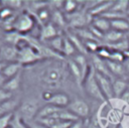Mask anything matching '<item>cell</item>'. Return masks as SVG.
<instances>
[{"label": "cell", "mask_w": 129, "mask_h": 128, "mask_svg": "<svg viewBox=\"0 0 129 128\" xmlns=\"http://www.w3.org/2000/svg\"><path fill=\"white\" fill-rule=\"evenodd\" d=\"M16 47L18 49L17 61L21 66L32 65L43 57V55L39 50V46L36 44H33L32 42H29L28 38L26 37H24L16 45Z\"/></svg>", "instance_id": "cell-1"}, {"label": "cell", "mask_w": 129, "mask_h": 128, "mask_svg": "<svg viewBox=\"0 0 129 128\" xmlns=\"http://www.w3.org/2000/svg\"><path fill=\"white\" fill-rule=\"evenodd\" d=\"M63 77L64 75L62 69L55 66L44 68V70L40 74V79L48 87H56L62 81Z\"/></svg>", "instance_id": "cell-2"}, {"label": "cell", "mask_w": 129, "mask_h": 128, "mask_svg": "<svg viewBox=\"0 0 129 128\" xmlns=\"http://www.w3.org/2000/svg\"><path fill=\"white\" fill-rule=\"evenodd\" d=\"M35 26V20L30 13L23 12L19 14L12 21V29L19 32L20 34H24L26 32L31 31Z\"/></svg>", "instance_id": "cell-3"}, {"label": "cell", "mask_w": 129, "mask_h": 128, "mask_svg": "<svg viewBox=\"0 0 129 128\" xmlns=\"http://www.w3.org/2000/svg\"><path fill=\"white\" fill-rule=\"evenodd\" d=\"M83 84H84V87H85V90H86L87 94L91 98H93L97 101H101V102L107 101L105 96L103 95L100 87H99V84H98L97 80H96L95 71H93V72L90 71L89 72V74H88V76L85 79Z\"/></svg>", "instance_id": "cell-4"}, {"label": "cell", "mask_w": 129, "mask_h": 128, "mask_svg": "<svg viewBox=\"0 0 129 128\" xmlns=\"http://www.w3.org/2000/svg\"><path fill=\"white\" fill-rule=\"evenodd\" d=\"M39 109L40 108H38V105L36 102L32 100L24 101L18 107V111H19L18 116L25 122L33 121V119L36 118Z\"/></svg>", "instance_id": "cell-5"}, {"label": "cell", "mask_w": 129, "mask_h": 128, "mask_svg": "<svg viewBox=\"0 0 129 128\" xmlns=\"http://www.w3.org/2000/svg\"><path fill=\"white\" fill-rule=\"evenodd\" d=\"M67 108L80 119L87 118L90 115V107L87 102L82 99H75L71 101Z\"/></svg>", "instance_id": "cell-6"}, {"label": "cell", "mask_w": 129, "mask_h": 128, "mask_svg": "<svg viewBox=\"0 0 129 128\" xmlns=\"http://www.w3.org/2000/svg\"><path fill=\"white\" fill-rule=\"evenodd\" d=\"M95 71V70H94ZM95 77L96 80L99 84V87L103 93V95L105 96L106 100H112L114 99V94H113V85H112V81L110 78L101 75L99 73L95 72Z\"/></svg>", "instance_id": "cell-7"}, {"label": "cell", "mask_w": 129, "mask_h": 128, "mask_svg": "<svg viewBox=\"0 0 129 128\" xmlns=\"http://www.w3.org/2000/svg\"><path fill=\"white\" fill-rule=\"evenodd\" d=\"M18 57V49L15 45L12 44H4L0 46V61L5 63L17 61Z\"/></svg>", "instance_id": "cell-8"}, {"label": "cell", "mask_w": 129, "mask_h": 128, "mask_svg": "<svg viewBox=\"0 0 129 128\" xmlns=\"http://www.w3.org/2000/svg\"><path fill=\"white\" fill-rule=\"evenodd\" d=\"M59 35L58 34V31H57V28L54 24H52L51 22H48L46 24H43L42 27L40 28L39 30V36H40V39L41 40H44V41H47V40H50L52 38H54L55 36Z\"/></svg>", "instance_id": "cell-9"}, {"label": "cell", "mask_w": 129, "mask_h": 128, "mask_svg": "<svg viewBox=\"0 0 129 128\" xmlns=\"http://www.w3.org/2000/svg\"><path fill=\"white\" fill-rule=\"evenodd\" d=\"M70 98L64 93H55L50 96V98L46 101L47 104L53 105L58 108H67L70 104Z\"/></svg>", "instance_id": "cell-10"}, {"label": "cell", "mask_w": 129, "mask_h": 128, "mask_svg": "<svg viewBox=\"0 0 129 128\" xmlns=\"http://www.w3.org/2000/svg\"><path fill=\"white\" fill-rule=\"evenodd\" d=\"M93 65H94V70H95L96 73L104 75V76H106L110 79L112 78V74L110 73L105 59H103L100 56H98L97 54H95L93 56Z\"/></svg>", "instance_id": "cell-11"}, {"label": "cell", "mask_w": 129, "mask_h": 128, "mask_svg": "<svg viewBox=\"0 0 129 128\" xmlns=\"http://www.w3.org/2000/svg\"><path fill=\"white\" fill-rule=\"evenodd\" d=\"M20 102L18 99H10L8 101H5L3 103H0V116L7 115V114H12L14 113L15 109L19 107Z\"/></svg>", "instance_id": "cell-12"}, {"label": "cell", "mask_w": 129, "mask_h": 128, "mask_svg": "<svg viewBox=\"0 0 129 128\" xmlns=\"http://www.w3.org/2000/svg\"><path fill=\"white\" fill-rule=\"evenodd\" d=\"M92 26L101 31L103 34L108 32L111 29V23L110 20L102 17V16H95L92 19Z\"/></svg>", "instance_id": "cell-13"}, {"label": "cell", "mask_w": 129, "mask_h": 128, "mask_svg": "<svg viewBox=\"0 0 129 128\" xmlns=\"http://www.w3.org/2000/svg\"><path fill=\"white\" fill-rule=\"evenodd\" d=\"M106 63H107V67H108L110 73L112 74V76L114 75V76L122 77V76H124L127 73L124 65L121 63V62L114 61V60H111V59H107Z\"/></svg>", "instance_id": "cell-14"}, {"label": "cell", "mask_w": 129, "mask_h": 128, "mask_svg": "<svg viewBox=\"0 0 129 128\" xmlns=\"http://www.w3.org/2000/svg\"><path fill=\"white\" fill-rule=\"evenodd\" d=\"M113 85V94L114 99H120L121 96L124 94V92L128 89L127 82L122 79H116L112 82Z\"/></svg>", "instance_id": "cell-15"}, {"label": "cell", "mask_w": 129, "mask_h": 128, "mask_svg": "<svg viewBox=\"0 0 129 128\" xmlns=\"http://www.w3.org/2000/svg\"><path fill=\"white\" fill-rule=\"evenodd\" d=\"M114 4V1H106V2H100L97 6H95L93 9L90 10V14L93 15V17L95 16H101L102 14L108 12L112 6Z\"/></svg>", "instance_id": "cell-16"}, {"label": "cell", "mask_w": 129, "mask_h": 128, "mask_svg": "<svg viewBox=\"0 0 129 128\" xmlns=\"http://www.w3.org/2000/svg\"><path fill=\"white\" fill-rule=\"evenodd\" d=\"M73 59L77 62V65L79 66V68L81 69V72H82V75H83V81H85V79L87 78L90 70H89V66H88V62H87V58L85 57L84 54L82 53H77L76 55L73 56ZM84 83V82H83Z\"/></svg>", "instance_id": "cell-17"}, {"label": "cell", "mask_w": 129, "mask_h": 128, "mask_svg": "<svg viewBox=\"0 0 129 128\" xmlns=\"http://www.w3.org/2000/svg\"><path fill=\"white\" fill-rule=\"evenodd\" d=\"M22 66L18 62V61H14V62H9V63H6V66L4 67L3 71H2V74L7 78V79H10L16 75H18L20 73V70H21Z\"/></svg>", "instance_id": "cell-18"}, {"label": "cell", "mask_w": 129, "mask_h": 128, "mask_svg": "<svg viewBox=\"0 0 129 128\" xmlns=\"http://www.w3.org/2000/svg\"><path fill=\"white\" fill-rule=\"evenodd\" d=\"M110 23H111V29H114L123 33L129 32V21L127 18L110 20Z\"/></svg>", "instance_id": "cell-19"}, {"label": "cell", "mask_w": 129, "mask_h": 128, "mask_svg": "<svg viewBox=\"0 0 129 128\" xmlns=\"http://www.w3.org/2000/svg\"><path fill=\"white\" fill-rule=\"evenodd\" d=\"M68 65H69L70 72L73 75V77L75 78V80L78 83V85L79 86H82L84 81H83V75H82L81 69L79 68V66L77 65V62L74 59H70L69 62H68Z\"/></svg>", "instance_id": "cell-20"}, {"label": "cell", "mask_w": 129, "mask_h": 128, "mask_svg": "<svg viewBox=\"0 0 129 128\" xmlns=\"http://www.w3.org/2000/svg\"><path fill=\"white\" fill-rule=\"evenodd\" d=\"M60 108L58 107H55L53 105H50V104H46L45 106H43L42 108L39 109L38 113H37V116L35 118L36 119H41V118H47V117H51L54 113H56Z\"/></svg>", "instance_id": "cell-21"}, {"label": "cell", "mask_w": 129, "mask_h": 128, "mask_svg": "<svg viewBox=\"0 0 129 128\" xmlns=\"http://www.w3.org/2000/svg\"><path fill=\"white\" fill-rule=\"evenodd\" d=\"M20 83H21V74L19 73L18 75L8 79L6 81V83L4 84V86H3V89L13 93L14 91H16L20 87Z\"/></svg>", "instance_id": "cell-22"}, {"label": "cell", "mask_w": 129, "mask_h": 128, "mask_svg": "<svg viewBox=\"0 0 129 128\" xmlns=\"http://www.w3.org/2000/svg\"><path fill=\"white\" fill-rule=\"evenodd\" d=\"M67 37L72 41V43H73L74 46L76 47L77 51H79V53H82V54L87 53V49H86V46H85V44H84V41H83L76 33H71V32H69Z\"/></svg>", "instance_id": "cell-23"}, {"label": "cell", "mask_w": 129, "mask_h": 128, "mask_svg": "<svg viewBox=\"0 0 129 128\" xmlns=\"http://www.w3.org/2000/svg\"><path fill=\"white\" fill-rule=\"evenodd\" d=\"M124 36H125V33L117 31V30H114V29H110L108 32H106L104 34V38L108 42H110V44H113V43L121 41L122 39H124Z\"/></svg>", "instance_id": "cell-24"}, {"label": "cell", "mask_w": 129, "mask_h": 128, "mask_svg": "<svg viewBox=\"0 0 129 128\" xmlns=\"http://www.w3.org/2000/svg\"><path fill=\"white\" fill-rule=\"evenodd\" d=\"M63 39H64V36L57 35V36H55L54 38H52V39H50V40H47L46 42L48 43V45L50 46V48H51L53 51H55L56 53H61V54H62Z\"/></svg>", "instance_id": "cell-25"}, {"label": "cell", "mask_w": 129, "mask_h": 128, "mask_svg": "<svg viewBox=\"0 0 129 128\" xmlns=\"http://www.w3.org/2000/svg\"><path fill=\"white\" fill-rule=\"evenodd\" d=\"M128 8H129L128 0H118V1H114V4L110 10L123 14H128Z\"/></svg>", "instance_id": "cell-26"}, {"label": "cell", "mask_w": 129, "mask_h": 128, "mask_svg": "<svg viewBox=\"0 0 129 128\" xmlns=\"http://www.w3.org/2000/svg\"><path fill=\"white\" fill-rule=\"evenodd\" d=\"M50 19L52 21V24H54L55 26H58V27H63L67 24V20H66L63 14L59 10H56V9L51 13Z\"/></svg>", "instance_id": "cell-27"}, {"label": "cell", "mask_w": 129, "mask_h": 128, "mask_svg": "<svg viewBox=\"0 0 129 128\" xmlns=\"http://www.w3.org/2000/svg\"><path fill=\"white\" fill-rule=\"evenodd\" d=\"M76 51H77V49L74 46V44L72 43V41L67 36H64V39H63V47H62V54L63 55H67V56H74V55L77 54Z\"/></svg>", "instance_id": "cell-28"}, {"label": "cell", "mask_w": 129, "mask_h": 128, "mask_svg": "<svg viewBox=\"0 0 129 128\" xmlns=\"http://www.w3.org/2000/svg\"><path fill=\"white\" fill-rule=\"evenodd\" d=\"M78 6H79V4H78L77 1H74V0H67V1L63 2V7H62V8H63V10H64L67 13L72 14V13H74V12L79 11V10H78Z\"/></svg>", "instance_id": "cell-29"}, {"label": "cell", "mask_w": 129, "mask_h": 128, "mask_svg": "<svg viewBox=\"0 0 129 128\" xmlns=\"http://www.w3.org/2000/svg\"><path fill=\"white\" fill-rule=\"evenodd\" d=\"M50 15L51 14L49 13V11L46 8H42L36 12V16H37L38 20L43 24L48 23V19H50Z\"/></svg>", "instance_id": "cell-30"}, {"label": "cell", "mask_w": 129, "mask_h": 128, "mask_svg": "<svg viewBox=\"0 0 129 128\" xmlns=\"http://www.w3.org/2000/svg\"><path fill=\"white\" fill-rule=\"evenodd\" d=\"M11 127L12 128H29V126L27 125V123L25 121H23L18 115L14 114V117L12 119L11 122Z\"/></svg>", "instance_id": "cell-31"}, {"label": "cell", "mask_w": 129, "mask_h": 128, "mask_svg": "<svg viewBox=\"0 0 129 128\" xmlns=\"http://www.w3.org/2000/svg\"><path fill=\"white\" fill-rule=\"evenodd\" d=\"M14 117V113L0 116V128H9Z\"/></svg>", "instance_id": "cell-32"}, {"label": "cell", "mask_w": 129, "mask_h": 128, "mask_svg": "<svg viewBox=\"0 0 129 128\" xmlns=\"http://www.w3.org/2000/svg\"><path fill=\"white\" fill-rule=\"evenodd\" d=\"M83 41H84V44L86 46L87 51L97 52L98 49L100 48V46L98 44V41H95V40H83Z\"/></svg>", "instance_id": "cell-33"}, {"label": "cell", "mask_w": 129, "mask_h": 128, "mask_svg": "<svg viewBox=\"0 0 129 128\" xmlns=\"http://www.w3.org/2000/svg\"><path fill=\"white\" fill-rule=\"evenodd\" d=\"M111 53H112V50L108 47H100L98 49V51L96 52V54L98 56H100L101 58L107 60V59H110L111 57Z\"/></svg>", "instance_id": "cell-34"}, {"label": "cell", "mask_w": 129, "mask_h": 128, "mask_svg": "<svg viewBox=\"0 0 129 128\" xmlns=\"http://www.w3.org/2000/svg\"><path fill=\"white\" fill-rule=\"evenodd\" d=\"M111 60H114V61H118V62H121L123 63L125 61V55L123 52L121 51H118V50H112V53H111V57H110Z\"/></svg>", "instance_id": "cell-35"}, {"label": "cell", "mask_w": 129, "mask_h": 128, "mask_svg": "<svg viewBox=\"0 0 129 128\" xmlns=\"http://www.w3.org/2000/svg\"><path fill=\"white\" fill-rule=\"evenodd\" d=\"M13 14V10L8 8V7H4L1 8L0 10V19L1 20H8Z\"/></svg>", "instance_id": "cell-36"}, {"label": "cell", "mask_w": 129, "mask_h": 128, "mask_svg": "<svg viewBox=\"0 0 129 128\" xmlns=\"http://www.w3.org/2000/svg\"><path fill=\"white\" fill-rule=\"evenodd\" d=\"M12 98H13V95H12L11 92H9V91H7V90H5L3 88L0 89V103L8 101V100H10Z\"/></svg>", "instance_id": "cell-37"}, {"label": "cell", "mask_w": 129, "mask_h": 128, "mask_svg": "<svg viewBox=\"0 0 129 128\" xmlns=\"http://www.w3.org/2000/svg\"><path fill=\"white\" fill-rule=\"evenodd\" d=\"M5 3H8L6 7L10 9H18L22 6V1L19 0H9V1H5Z\"/></svg>", "instance_id": "cell-38"}, {"label": "cell", "mask_w": 129, "mask_h": 128, "mask_svg": "<svg viewBox=\"0 0 129 128\" xmlns=\"http://www.w3.org/2000/svg\"><path fill=\"white\" fill-rule=\"evenodd\" d=\"M125 104H127L128 106H129V89H127L125 92H124V94L121 96V98H120Z\"/></svg>", "instance_id": "cell-39"}, {"label": "cell", "mask_w": 129, "mask_h": 128, "mask_svg": "<svg viewBox=\"0 0 129 128\" xmlns=\"http://www.w3.org/2000/svg\"><path fill=\"white\" fill-rule=\"evenodd\" d=\"M69 128H83V120L80 119V120H77V121L73 122Z\"/></svg>", "instance_id": "cell-40"}, {"label": "cell", "mask_w": 129, "mask_h": 128, "mask_svg": "<svg viewBox=\"0 0 129 128\" xmlns=\"http://www.w3.org/2000/svg\"><path fill=\"white\" fill-rule=\"evenodd\" d=\"M7 80H8V79H7L2 73H0V89L3 88V86H4V84L6 83Z\"/></svg>", "instance_id": "cell-41"}, {"label": "cell", "mask_w": 129, "mask_h": 128, "mask_svg": "<svg viewBox=\"0 0 129 128\" xmlns=\"http://www.w3.org/2000/svg\"><path fill=\"white\" fill-rule=\"evenodd\" d=\"M123 65H124V67H125V69H126V71H127V73H129V59H125V61L123 62Z\"/></svg>", "instance_id": "cell-42"}, {"label": "cell", "mask_w": 129, "mask_h": 128, "mask_svg": "<svg viewBox=\"0 0 129 128\" xmlns=\"http://www.w3.org/2000/svg\"><path fill=\"white\" fill-rule=\"evenodd\" d=\"M6 66V63L5 62H3V61H0V73H2V71H3V69H4V67Z\"/></svg>", "instance_id": "cell-43"}, {"label": "cell", "mask_w": 129, "mask_h": 128, "mask_svg": "<svg viewBox=\"0 0 129 128\" xmlns=\"http://www.w3.org/2000/svg\"><path fill=\"white\" fill-rule=\"evenodd\" d=\"M124 55H125V58H127V59H129V48L127 49V50H125L124 52Z\"/></svg>", "instance_id": "cell-44"}, {"label": "cell", "mask_w": 129, "mask_h": 128, "mask_svg": "<svg viewBox=\"0 0 129 128\" xmlns=\"http://www.w3.org/2000/svg\"><path fill=\"white\" fill-rule=\"evenodd\" d=\"M127 80H128V81H129V74H128V75H127Z\"/></svg>", "instance_id": "cell-45"}, {"label": "cell", "mask_w": 129, "mask_h": 128, "mask_svg": "<svg viewBox=\"0 0 129 128\" xmlns=\"http://www.w3.org/2000/svg\"><path fill=\"white\" fill-rule=\"evenodd\" d=\"M0 36H1V30H0Z\"/></svg>", "instance_id": "cell-46"}, {"label": "cell", "mask_w": 129, "mask_h": 128, "mask_svg": "<svg viewBox=\"0 0 129 128\" xmlns=\"http://www.w3.org/2000/svg\"><path fill=\"white\" fill-rule=\"evenodd\" d=\"M128 14H129V8H128Z\"/></svg>", "instance_id": "cell-47"}, {"label": "cell", "mask_w": 129, "mask_h": 128, "mask_svg": "<svg viewBox=\"0 0 129 128\" xmlns=\"http://www.w3.org/2000/svg\"><path fill=\"white\" fill-rule=\"evenodd\" d=\"M128 42H129V38H128Z\"/></svg>", "instance_id": "cell-48"}]
</instances>
